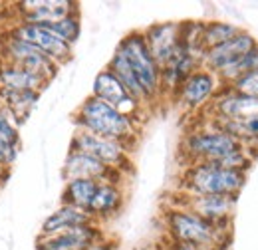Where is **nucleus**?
<instances>
[{
  "instance_id": "obj_1",
  "label": "nucleus",
  "mask_w": 258,
  "mask_h": 250,
  "mask_svg": "<svg viewBox=\"0 0 258 250\" xmlns=\"http://www.w3.org/2000/svg\"><path fill=\"white\" fill-rule=\"evenodd\" d=\"M74 123H76V129H84L99 137L123 143L129 149L135 145L139 135V121L127 117L125 113L117 111L115 107L107 105L105 101L97 99L94 95L86 97L82 105L76 109Z\"/></svg>"
},
{
  "instance_id": "obj_2",
  "label": "nucleus",
  "mask_w": 258,
  "mask_h": 250,
  "mask_svg": "<svg viewBox=\"0 0 258 250\" xmlns=\"http://www.w3.org/2000/svg\"><path fill=\"white\" fill-rule=\"evenodd\" d=\"M165 226L173 242L193 244L203 250H221L230 240V228H219L183 207L165 211Z\"/></svg>"
},
{
  "instance_id": "obj_3",
  "label": "nucleus",
  "mask_w": 258,
  "mask_h": 250,
  "mask_svg": "<svg viewBox=\"0 0 258 250\" xmlns=\"http://www.w3.org/2000/svg\"><path fill=\"white\" fill-rule=\"evenodd\" d=\"M246 183V173L223 169L215 163H193L185 165L179 191L187 195H223L238 197Z\"/></svg>"
},
{
  "instance_id": "obj_4",
  "label": "nucleus",
  "mask_w": 258,
  "mask_h": 250,
  "mask_svg": "<svg viewBox=\"0 0 258 250\" xmlns=\"http://www.w3.org/2000/svg\"><path fill=\"white\" fill-rule=\"evenodd\" d=\"M117 50L125 56L127 64L131 66L143 94L149 103L161 99V68L153 60L141 30L129 32L125 38L117 44Z\"/></svg>"
},
{
  "instance_id": "obj_5",
  "label": "nucleus",
  "mask_w": 258,
  "mask_h": 250,
  "mask_svg": "<svg viewBox=\"0 0 258 250\" xmlns=\"http://www.w3.org/2000/svg\"><path fill=\"white\" fill-rule=\"evenodd\" d=\"M240 147L242 145L234 137L211 123L187 131L181 139V153L187 159V165L215 163Z\"/></svg>"
},
{
  "instance_id": "obj_6",
  "label": "nucleus",
  "mask_w": 258,
  "mask_h": 250,
  "mask_svg": "<svg viewBox=\"0 0 258 250\" xmlns=\"http://www.w3.org/2000/svg\"><path fill=\"white\" fill-rule=\"evenodd\" d=\"M0 60L14 64L22 70H28L30 74L44 80L48 86L60 72V66H56L46 54H42L32 44H28L8 32L0 38Z\"/></svg>"
},
{
  "instance_id": "obj_7",
  "label": "nucleus",
  "mask_w": 258,
  "mask_h": 250,
  "mask_svg": "<svg viewBox=\"0 0 258 250\" xmlns=\"http://www.w3.org/2000/svg\"><path fill=\"white\" fill-rule=\"evenodd\" d=\"M70 149L94 157L99 163H103V165H107V167H111L123 175L131 171V165H133L131 163V149L127 145L94 135V133L84 131V129H76V133L72 135V141H70Z\"/></svg>"
},
{
  "instance_id": "obj_8",
  "label": "nucleus",
  "mask_w": 258,
  "mask_h": 250,
  "mask_svg": "<svg viewBox=\"0 0 258 250\" xmlns=\"http://www.w3.org/2000/svg\"><path fill=\"white\" fill-rule=\"evenodd\" d=\"M236 199L238 197H223V195H187L179 191L171 199V205L183 207L219 228H230L236 211Z\"/></svg>"
},
{
  "instance_id": "obj_9",
  "label": "nucleus",
  "mask_w": 258,
  "mask_h": 250,
  "mask_svg": "<svg viewBox=\"0 0 258 250\" xmlns=\"http://www.w3.org/2000/svg\"><path fill=\"white\" fill-rule=\"evenodd\" d=\"M221 88H223V84L219 82V78L213 72L199 68L183 80V84L173 95V99L185 111H203L209 107V103L213 101V97L217 95Z\"/></svg>"
},
{
  "instance_id": "obj_10",
  "label": "nucleus",
  "mask_w": 258,
  "mask_h": 250,
  "mask_svg": "<svg viewBox=\"0 0 258 250\" xmlns=\"http://www.w3.org/2000/svg\"><path fill=\"white\" fill-rule=\"evenodd\" d=\"M8 34L32 44L34 48H38L42 54H46L56 66H66L74 58V46L66 44L62 38H58L54 32H50L48 28L40 26V24H26V22H16L10 30H6Z\"/></svg>"
},
{
  "instance_id": "obj_11",
  "label": "nucleus",
  "mask_w": 258,
  "mask_h": 250,
  "mask_svg": "<svg viewBox=\"0 0 258 250\" xmlns=\"http://www.w3.org/2000/svg\"><path fill=\"white\" fill-rule=\"evenodd\" d=\"M92 95L97 97V99H101V101H105L107 105L115 107L117 111L125 113L127 117L135 119V121H139V117H141V113H143V109H145L139 101H135V99L129 95L127 90L121 86V82H119L107 68L101 70L96 76L94 88H92Z\"/></svg>"
},
{
  "instance_id": "obj_12",
  "label": "nucleus",
  "mask_w": 258,
  "mask_h": 250,
  "mask_svg": "<svg viewBox=\"0 0 258 250\" xmlns=\"http://www.w3.org/2000/svg\"><path fill=\"white\" fill-rule=\"evenodd\" d=\"M78 12L80 4L72 0H22L14 4L16 22L26 24H50Z\"/></svg>"
},
{
  "instance_id": "obj_13",
  "label": "nucleus",
  "mask_w": 258,
  "mask_h": 250,
  "mask_svg": "<svg viewBox=\"0 0 258 250\" xmlns=\"http://www.w3.org/2000/svg\"><path fill=\"white\" fill-rule=\"evenodd\" d=\"M62 177L64 181L72 179H90L96 183H117L121 185V179L125 177L123 173L99 163L94 157L86 155L82 151H68L66 161L62 165Z\"/></svg>"
},
{
  "instance_id": "obj_14",
  "label": "nucleus",
  "mask_w": 258,
  "mask_h": 250,
  "mask_svg": "<svg viewBox=\"0 0 258 250\" xmlns=\"http://www.w3.org/2000/svg\"><path fill=\"white\" fill-rule=\"evenodd\" d=\"M205 111L211 115L209 119H226V121L246 119L258 115V97L238 94L228 86H223Z\"/></svg>"
},
{
  "instance_id": "obj_15",
  "label": "nucleus",
  "mask_w": 258,
  "mask_h": 250,
  "mask_svg": "<svg viewBox=\"0 0 258 250\" xmlns=\"http://www.w3.org/2000/svg\"><path fill=\"white\" fill-rule=\"evenodd\" d=\"M256 46H258L256 38H254L250 32L240 30L234 38H230L225 44L205 50V54H203V64H201V66L217 76L219 72H223L225 68H228L230 64H234L240 56H244L246 52H250V50L256 48Z\"/></svg>"
},
{
  "instance_id": "obj_16",
  "label": "nucleus",
  "mask_w": 258,
  "mask_h": 250,
  "mask_svg": "<svg viewBox=\"0 0 258 250\" xmlns=\"http://www.w3.org/2000/svg\"><path fill=\"white\" fill-rule=\"evenodd\" d=\"M103 238V232L97 222L76 226L52 236H38L36 250H90Z\"/></svg>"
},
{
  "instance_id": "obj_17",
  "label": "nucleus",
  "mask_w": 258,
  "mask_h": 250,
  "mask_svg": "<svg viewBox=\"0 0 258 250\" xmlns=\"http://www.w3.org/2000/svg\"><path fill=\"white\" fill-rule=\"evenodd\" d=\"M143 40L159 68L171 60L181 42V22H157L141 30Z\"/></svg>"
},
{
  "instance_id": "obj_18",
  "label": "nucleus",
  "mask_w": 258,
  "mask_h": 250,
  "mask_svg": "<svg viewBox=\"0 0 258 250\" xmlns=\"http://www.w3.org/2000/svg\"><path fill=\"white\" fill-rule=\"evenodd\" d=\"M123 203H125V193H123L121 185H117V183H99L88 215L99 224L101 220L115 217L121 211Z\"/></svg>"
},
{
  "instance_id": "obj_19",
  "label": "nucleus",
  "mask_w": 258,
  "mask_h": 250,
  "mask_svg": "<svg viewBox=\"0 0 258 250\" xmlns=\"http://www.w3.org/2000/svg\"><path fill=\"white\" fill-rule=\"evenodd\" d=\"M96 220L92 219L86 211L82 209H76L72 205H60L54 213H50L46 220L42 222V228H40V236H52V234H58V232H64L70 228H76V226H84V224H92Z\"/></svg>"
},
{
  "instance_id": "obj_20",
  "label": "nucleus",
  "mask_w": 258,
  "mask_h": 250,
  "mask_svg": "<svg viewBox=\"0 0 258 250\" xmlns=\"http://www.w3.org/2000/svg\"><path fill=\"white\" fill-rule=\"evenodd\" d=\"M0 88L2 90H32V92H44L48 84L40 80L38 76L30 74L28 70H22L14 64L0 60Z\"/></svg>"
},
{
  "instance_id": "obj_21",
  "label": "nucleus",
  "mask_w": 258,
  "mask_h": 250,
  "mask_svg": "<svg viewBox=\"0 0 258 250\" xmlns=\"http://www.w3.org/2000/svg\"><path fill=\"white\" fill-rule=\"evenodd\" d=\"M40 95H42L40 92H32V90H2L0 88V103L12 113L16 123L22 125L32 113L36 103L40 101Z\"/></svg>"
},
{
  "instance_id": "obj_22",
  "label": "nucleus",
  "mask_w": 258,
  "mask_h": 250,
  "mask_svg": "<svg viewBox=\"0 0 258 250\" xmlns=\"http://www.w3.org/2000/svg\"><path fill=\"white\" fill-rule=\"evenodd\" d=\"M107 70L121 82V86L125 88L129 92V95L135 99V101H139L143 107H147L149 105V101H147V97L143 94V90H141V86H139V82H137V78H135V74H133V70H131V66L127 64L125 60V56L115 48V52H113V56L109 58V64H107Z\"/></svg>"
},
{
  "instance_id": "obj_23",
  "label": "nucleus",
  "mask_w": 258,
  "mask_h": 250,
  "mask_svg": "<svg viewBox=\"0 0 258 250\" xmlns=\"http://www.w3.org/2000/svg\"><path fill=\"white\" fill-rule=\"evenodd\" d=\"M96 181H90V179H72V181H66L64 191H62V205H72L76 209H82V211H90V205L96 197L97 191Z\"/></svg>"
},
{
  "instance_id": "obj_24",
  "label": "nucleus",
  "mask_w": 258,
  "mask_h": 250,
  "mask_svg": "<svg viewBox=\"0 0 258 250\" xmlns=\"http://www.w3.org/2000/svg\"><path fill=\"white\" fill-rule=\"evenodd\" d=\"M242 30L240 26L232 24V22H223V20H209L203 22V30H201V46L205 50L221 46L228 42L230 38H234L238 32Z\"/></svg>"
},
{
  "instance_id": "obj_25",
  "label": "nucleus",
  "mask_w": 258,
  "mask_h": 250,
  "mask_svg": "<svg viewBox=\"0 0 258 250\" xmlns=\"http://www.w3.org/2000/svg\"><path fill=\"white\" fill-rule=\"evenodd\" d=\"M254 70H258V46L252 48L250 52H246L244 56H240L236 62L230 64L223 72H219L217 78H219V82H221L223 86H230L234 80H238V78H242L244 74L254 72Z\"/></svg>"
},
{
  "instance_id": "obj_26",
  "label": "nucleus",
  "mask_w": 258,
  "mask_h": 250,
  "mask_svg": "<svg viewBox=\"0 0 258 250\" xmlns=\"http://www.w3.org/2000/svg\"><path fill=\"white\" fill-rule=\"evenodd\" d=\"M44 28H48L50 32H54L58 38H62L66 44L74 46L82 34V18H80V12L78 14H70L62 20H56V22H50V24H40Z\"/></svg>"
},
{
  "instance_id": "obj_27",
  "label": "nucleus",
  "mask_w": 258,
  "mask_h": 250,
  "mask_svg": "<svg viewBox=\"0 0 258 250\" xmlns=\"http://www.w3.org/2000/svg\"><path fill=\"white\" fill-rule=\"evenodd\" d=\"M0 139L20 147V125L12 117V113L0 103Z\"/></svg>"
},
{
  "instance_id": "obj_28",
  "label": "nucleus",
  "mask_w": 258,
  "mask_h": 250,
  "mask_svg": "<svg viewBox=\"0 0 258 250\" xmlns=\"http://www.w3.org/2000/svg\"><path fill=\"white\" fill-rule=\"evenodd\" d=\"M228 88L234 90V92H238V94L250 95V97H258V70L248 72V74H244L242 78L234 80Z\"/></svg>"
},
{
  "instance_id": "obj_29",
  "label": "nucleus",
  "mask_w": 258,
  "mask_h": 250,
  "mask_svg": "<svg viewBox=\"0 0 258 250\" xmlns=\"http://www.w3.org/2000/svg\"><path fill=\"white\" fill-rule=\"evenodd\" d=\"M18 153H20V147L10 145V143H6V141L0 139V167H2V169L8 171V169L14 165Z\"/></svg>"
},
{
  "instance_id": "obj_30",
  "label": "nucleus",
  "mask_w": 258,
  "mask_h": 250,
  "mask_svg": "<svg viewBox=\"0 0 258 250\" xmlns=\"http://www.w3.org/2000/svg\"><path fill=\"white\" fill-rule=\"evenodd\" d=\"M169 250H203L199 246H193V244H181V242H171Z\"/></svg>"
},
{
  "instance_id": "obj_31",
  "label": "nucleus",
  "mask_w": 258,
  "mask_h": 250,
  "mask_svg": "<svg viewBox=\"0 0 258 250\" xmlns=\"http://www.w3.org/2000/svg\"><path fill=\"white\" fill-rule=\"evenodd\" d=\"M90 250H115V248H113V244H109V242H105V240L101 238V240H99V242H96V244H94Z\"/></svg>"
},
{
  "instance_id": "obj_32",
  "label": "nucleus",
  "mask_w": 258,
  "mask_h": 250,
  "mask_svg": "<svg viewBox=\"0 0 258 250\" xmlns=\"http://www.w3.org/2000/svg\"><path fill=\"white\" fill-rule=\"evenodd\" d=\"M6 173H8V171L0 167V185H2V183H4V179H6Z\"/></svg>"
}]
</instances>
